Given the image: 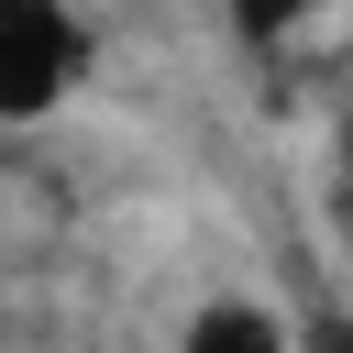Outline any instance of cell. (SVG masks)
<instances>
[{
  "label": "cell",
  "mask_w": 353,
  "mask_h": 353,
  "mask_svg": "<svg viewBox=\"0 0 353 353\" xmlns=\"http://www.w3.org/2000/svg\"><path fill=\"white\" fill-rule=\"evenodd\" d=\"M88 66V33L66 0H0V121H44Z\"/></svg>",
  "instance_id": "1"
},
{
  "label": "cell",
  "mask_w": 353,
  "mask_h": 353,
  "mask_svg": "<svg viewBox=\"0 0 353 353\" xmlns=\"http://www.w3.org/2000/svg\"><path fill=\"white\" fill-rule=\"evenodd\" d=\"M176 353H298V320L265 309V298H199Z\"/></svg>",
  "instance_id": "2"
},
{
  "label": "cell",
  "mask_w": 353,
  "mask_h": 353,
  "mask_svg": "<svg viewBox=\"0 0 353 353\" xmlns=\"http://www.w3.org/2000/svg\"><path fill=\"white\" fill-rule=\"evenodd\" d=\"M309 11H320V0H232V22H243L254 44H276V33H298Z\"/></svg>",
  "instance_id": "3"
},
{
  "label": "cell",
  "mask_w": 353,
  "mask_h": 353,
  "mask_svg": "<svg viewBox=\"0 0 353 353\" xmlns=\"http://www.w3.org/2000/svg\"><path fill=\"white\" fill-rule=\"evenodd\" d=\"M298 353H353V320H309V331H298Z\"/></svg>",
  "instance_id": "4"
},
{
  "label": "cell",
  "mask_w": 353,
  "mask_h": 353,
  "mask_svg": "<svg viewBox=\"0 0 353 353\" xmlns=\"http://www.w3.org/2000/svg\"><path fill=\"white\" fill-rule=\"evenodd\" d=\"M342 221H353V199H342Z\"/></svg>",
  "instance_id": "5"
}]
</instances>
